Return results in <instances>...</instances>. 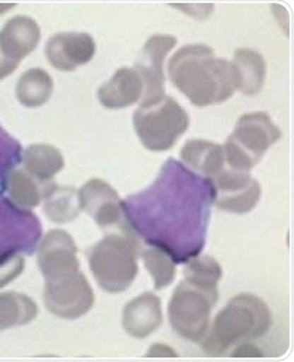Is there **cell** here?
<instances>
[{"label":"cell","mask_w":294,"mask_h":362,"mask_svg":"<svg viewBox=\"0 0 294 362\" xmlns=\"http://www.w3.org/2000/svg\"><path fill=\"white\" fill-rule=\"evenodd\" d=\"M212 181L170 158L155 183L122 201L127 221L136 236L167 252L175 264L199 257L206 245Z\"/></svg>","instance_id":"obj_1"},{"label":"cell","mask_w":294,"mask_h":362,"mask_svg":"<svg viewBox=\"0 0 294 362\" xmlns=\"http://www.w3.org/2000/svg\"><path fill=\"white\" fill-rule=\"evenodd\" d=\"M168 72L174 87L199 107L223 103L235 92L231 62L216 58L206 45L181 47L171 58Z\"/></svg>","instance_id":"obj_2"},{"label":"cell","mask_w":294,"mask_h":362,"mask_svg":"<svg viewBox=\"0 0 294 362\" xmlns=\"http://www.w3.org/2000/svg\"><path fill=\"white\" fill-rule=\"evenodd\" d=\"M271 325L272 314L268 305L252 293H240L218 313L201 346L208 355H224L233 346L265 336Z\"/></svg>","instance_id":"obj_3"},{"label":"cell","mask_w":294,"mask_h":362,"mask_svg":"<svg viewBox=\"0 0 294 362\" xmlns=\"http://www.w3.org/2000/svg\"><path fill=\"white\" fill-rule=\"evenodd\" d=\"M141 250L139 238L107 233L87 250L91 274L105 292L122 293L137 277Z\"/></svg>","instance_id":"obj_4"},{"label":"cell","mask_w":294,"mask_h":362,"mask_svg":"<svg viewBox=\"0 0 294 362\" xmlns=\"http://www.w3.org/2000/svg\"><path fill=\"white\" fill-rule=\"evenodd\" d=\"M133 124L146 149L165 152L174 148L178 139L187 132L190 118L175 99L163 95L153 100L141 102L134 112Z\"/></svg>","instance_id":"obj_5"},{"label":"cell","mask_w":294,"mask_h":362,"mask_svg":"<svg viewBox=\"0 0 294 362\" xmlns=\"http://www.w3.org/2000/svg\"><path fill=\"white\" fill-rule=\"evenodd\" d=\"M281 136L278 125L268 114L252 112L242 115L224 146L227 167L249 173Z\"/></svg>","instance_id":"obj_6"},{"label":"cell","mask_w":294,"mask_h":362,"mask_svg":"<svg viewBox=\"0 0 294 362\" xmlns=\"http://www.w3.org/2000/svg\"><path fill=\"white\" fill-rule=\"evenodd\" d=\"M218 292L204 291L184 280L174 291L168 317L172 330L182 339L201 341L209 332L211 313L218 302Z\"/></svg>","instance_id":"obj_7"},{"label":"cell","mask_w":294,"mask_h":362,"mask_svg":"<svg viewBox=\"0 0 294 362\" xmlns=\"http://www.w3.org/2000/svg\"><path fill=\"white\" fill-rule=\"evenodd\" d=\"M42 236L39 216L0 196V262L15 255H33Z\"/></svg>","instance_id":"obj_8"},{"label":"cell","mask_w":294,"mask_h":362,"mask_svg":"<svg viewBox=\"0 0 294 362\" xmlns=\"http://www.w3.org/2000/svg\"><path fill=\"white\" fill-rule=\"evenodd\" d=\"M43 300L47 310L64 320H77L95 305V293L81 271L46 280Z\"/></svg>","instance_id":"obj_9"},{"label":"cell","mask_w":294,"mask_h":362,"mask_svg":"<svg viewBox=\"0 0 294 362\" xmlns=\"http://www.w3.org/2000/svg\"><path fill=\"white\" fill-rule=\"evenodd\" d=\"M80 205L81 211L87 212L103 231L136 236L127 221L119 194L106 181L88 180L80 189Z\"/></svg>","instance_id":"obj_10"},{"label":"cell","mask_w":294,"mask_h":362,"mask_svg":"<svg viewBox=\"0 0 294 362\" xmlns=\"http://www.w3.org/2000/svg\"><path fill=\"white\" fill-rule=\"evenodd\" d=\"M215 201L220 211L230 214H249L261 201V185L249 174L225 167L213 178Z\"/></svg>","instance_id":"obj_11"},{"label":"cell","mask_w":294,"mask_h":362,"mask_svg":"<svg viewBox=\"0 0 294 362\" xmlns=\"http://www.w3.org/2000/svg\"><path fill=\"white\" fill-rule=\"evenodd\" d=\"M175 45L177 39L174 35L155 34L143 46L134 65L144 86L143 102L153 100L165 95L163 62Z\"/></svg>","instance_id":"obj_12"},{"label":"cell","mask_w":294,"mask_h":362,"mask_svg":"<svg viewBox=\"0 0 294 362\" xmlns=\"http://www.w3.org/2000/svg\"><path fill=\"white\" fill-rule=\"evenodd\" d=\"M37 250L45 281L80 271L77 245L64 230L49 231Z\"/></svg>","instance_id":"obj_13"},{"label":"cell","mask_w":294,"mask_h":362,"mask_svg":"<svg viewBox=\"0 0 294 362\" xmlns=\"http://www.w3.org/2000/svg\"><path fill=\"white\" fill-rule=\"evenodd\" d=\"M96 53V42L87 33H59L49 39L46 57L53 68L71 72L88 64Z\"/></svg>","instance_id":"obj_14"},{"label":"cell","mask_w":294,"mask_h":362,"mask_svg":"<svg viewBox=\"0 0 294 362\" xmlns=\"http://www.w3.org/2000/svg\"><path fill=\"white\" fill-rule=\"evenodd\" d=\"M40 37V27L33 18L24 15L13 16L0 30V53L8 61L20 65L24 58L35 50Z\"/></svg>","instance_id":"obj_15"},{"label":"cell","mask_w":294,"mask_h":362,"mask_svg":"<svg viewBox=\"0 0 294 362\" xmlns=\"http://www.w3.org/2000/svg\"><path fill=\"white\" fill-rule=\"evenodd\" d=\"M162 303L153 293H143L128 302L122 311V327L128 336L146 339L162 324Z\"/></svg>","instance_id":"obj_16"},{"label":"cell","mask_w":294,"mask_h":362,"mask_svg":"<svg viewBox=\"0 0 294 362\" xmlns=\"http://www.w3.org/2000/svg\"><path fill=\"white\" fill-rule=\"evenodd\" d=\"M144 93V86L134 68H119L109 81L98 90V99L106 110H124L137 103Z\"/></svg>","instance_id":"obj_17"},{"label":"cell","mask_w":294,"mask_h":362,"mask_svg":"<svg viewBox=\"0 0 294 362\" xmlns=\"http://www.w3.org/2000/svg\"><path fill=\"white\" fill-rule=\"evenodd\" d=\"M235 90L246 95L254 96L261 92L266 77V62L259 52L252 49H237L231 61Z\"/></svg>","instance_id":"obj_18"},{"label":"cell","mask_w":294,"mask_h":362,"mask_svg":"<svg viewBox=\"0 0 294 362\" xmlns=\"http://www.w3.org/2000/svg\"><path fill=\"white\" fill-rule=\"evenodd\" d=\"M181 159L187 167L206 178H213L227 167L224 146L200 139L190 140L184 144Z\"/></svg>","instance_id":"obj_19"},{"label":"cell","mask_w":294,"mask_h":362,"mask_svg":"<svg viewBox=\"0 0 294 362\" xmlns=\"http://www.w3.org/2000/svg\"><path fill=\"white\" fill-rule=\"evenodd\" d=\"M23 164L27 174L46 185L64 170L65 159L58 148L52 144L37 143L31 144L23 152Z\"/></svg>","instance_id":"obj_20"},{"label":"cell","mask_w":294,"mask_h":362,"mask_svg":"<svg viewBox=\"0 0 294 362\" xmlns=\"http://www.w3.org/2000/svg\"><path fill=\"white\" fill-rule=\"evenodd\" d=\"M43 209L47 218L57 224L74 221L81 212L80 190L69 186H58L52 181L43 194Z\"/></svg>","instance_id":"obj_21"},{"label":"cell","mask_w":294,"mask_h":362,"mask_svg":"<svg viewBox=\"0 0 294 362\" xmlns=\"http://www.w3.org/2000/svg\"><path fill=\"white\" fill-rule=\"evenodd\" d=\"M52 183V181H50ZM50 183H40L23 170H13L6 180V190L9 201L21 209H31L40 205L46 187Z\"/></svg>","instance_id":"obj_22"},{"label":"cell","mask_w":294,"mask_h":362,"mask_svg":"<svg viewBox=\"0 0 294 362\" xmlns=\"http://www.w3.org/2000/svg\"><path fill=\"white\" fill-rule=\"evenodd\" d=\"M53 80L42 68L25 71L18 80L16 98L25 107H40L52 96Z\"/></svg>","instance_id":"obj_23"},{"label":"cell","mask_w":294,"mask_h":362,"mask_svg":"<svg viewBox=\"0 0 294 362\" xmlns=\"http://www.w3.org/2000/svg\"><path fill=\"white\" fill-rule=\"evenodd\" d=\"M37 314H39V306L31 298L15 292L0 293V332L25 325Z\"/></svg>","instance_id":"obj_24"},{"label":"cell","mask_w":294,"mask_h":362,"mask_svg":"<svg viewBox=\"0 0 294 362\" xmlns=\"http://www.w3.org/2000/svg\"><path fill=\"white\" fill-rule=\"evenodd\" d=\"M223 279V268L212 257H196L186 262L184 280L209 292H218V283Z\"/></svg>","instance_id":"obj_25"},{"label":"cell","mask_w":294,"mask_h":362,"mask_svg":"<svg viewBox=\"0 0 294 362\" xmlns=\"http://www.w3.org/2000/svg\"><path fill=\"white\" fill-rule=\"evenodd\" d=\"M143 262L146 269L149 271L151 277L153 279V284L156 291L168 287L174 279H175V262L168 255L167 252H163L158 247H147L141 250Z\"/></svg>","instance_id":"obj_26"},{"label":"cell","mask_w":294,"mask_h":362,"mask_svg":"<svg viewBox=\"0 0 294 362\" xmlns=\"http://www.w3.org/2000/svg\"><path fill=\"white\" fill-rule=\"evenodd\" d=\"M23 152L21 143L0 125V196L5 194L9 174L23 162Z\"/></svg>","instance_id":"obj_27"},{"label":"cell","mask_w":294,"mask_h":362,"mask_svg":"<svg viewBox=\"0 0 294 362\" xmlns=\"http://www.w3.org/2000/svg\"><path fill=\"white\" fill-rule=\"evenodd\" d=\"M25 269L24 255H15L0 262V288L8 286L16 277H20Z\"/></svg>","instance_id":"obj_28"},{"label":"cell","mask_w":294,"mask_h":362,"mask_svg":"<svg viewBox=\"0 0 294 362\" xmlns=\"http://www.w3.org/2000/svg\"><path fill=\"white\" fill-rule=\"evenodd\" d=\"M231 356H264L262 351L254 346L252 341H245V343H240V345H237L235 349L231 352Z\"/></svg>","instance_id":"obj_29"},{"label":"cell","mask_w":294,"mask_h":362,"mask_svg":"<svg viewBox=\"0 0 294 362\" xmlns=\"http://www.w3.org/2000/svg\"><path fill=\"white\" fill-rule=\"evenodd\" d=\"M178 354L172 348L163 345V343H156V345H152L149 351H147V356H172L174 358Z\"/></svg>","instance_id":"obj_30"},{"label":"cell","mask_w":294,"mask_h":362,"mask_svg":"<svg viewBox=\"0 0 294 362\" xmlns=\"http://www.w3.org/2000/svg\"><path fill=\"white\" fill-rule=\"evenodd\" d=\"M16 68H18V64L8 61L6 58H4L2 53H0V80L11 76Z\"/></svg>","instance_id":"obj_31"},{"label":"cell","mask_w":294,"mask_h":362,"mask_svg":"<svg viewBox=\"0 0 294 362\" xmlns=\"http://www.w3.org/2000/svg\"><path fill=\"white\" fill-rule=\"evenodd\" d=\"M15 8V5H11V4H8V5H0V15L2 13H5V12H8L9 9H13Z\"/></svg>","instance_id":"obj_32"}]
</instances>
